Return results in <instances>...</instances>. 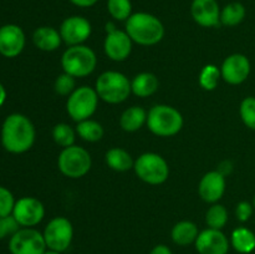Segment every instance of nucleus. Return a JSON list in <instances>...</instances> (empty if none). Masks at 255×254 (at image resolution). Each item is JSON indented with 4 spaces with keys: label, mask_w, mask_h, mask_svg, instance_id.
Instances as JSON below:
<instances>
[{
    "label": "nucleus",
    "mask_w": 255,
    "mask_h": 254,
    "mask_svg": "<svg viewBox=\"0 0 255 254\" xmlns=\"http://www.w3.org/2000/svg\"><path fill=\"white\" fill-rule=\"evenodd\" d=\"M54 90L60 96L69 97L76 90V79L66 72H62L55 80Z\"/></svg>",
    "instance_id": "2f4dec72"
},
{
    "label": "nucleus",
    "mask_w": 255,
    "mask_h": 254,
    "mask_svg": "<svg viewBox=\"0 0 255 254\" xmlns=\"http://www.w3.org/2000/svg\"><path fill=\"white\" fill-rule=\"evenodd\" d=\"M97 56L86 45L69 46L61 55L62 71L75 79H84L96 70Z\"/></svg>",
    "instance_id": "39448f33"
},
{
    "label": "nucleus",
    "mask_w": 255,
    "mask_h": 254,
    "mask_svg": "<svg viewBox=\"0 0 255 254\" xmlns=\"http://www.w3.org/2000/svg\"><path fill=\"white\" fill-rule=\"evenodd\" d=\"M125 31L141 46H153L164 37V25L156 15L146 11L133 12L125 21Z\"/></svg>",
    "instance_id": "f03ea898"
},
{
    "label": "nucleus",
    "mask_w": 255,
    "mask_h": 254,
    "mask_svg": "<svg viewBox=\"0 0 255 254\" xmlns=\"http://www.w3.org/2000/svg\"><path fill=\"white\" fill-rule=\"evenodd\" d=\"M147 124V111L141 106H131L120 117V127L126 132H136Z\"/></svg>",
    "instance_id": "412c9836"
},
{
    "label": "nucleus",
    "mask_w": 255,
    "mask_h": 254,
    "mask_svg": "<svg viewBox=\"0 0 255 254\" xmlns=\"http://www.w3.org/2000/svg\"><path fill=\"white\" fill-rule=\"evenodd\" d=\"M206 223L208 228L222 229L228 223V211L223 204L213 203L206 213Z\"/></svg>",
    "instance_id": "cd10ccee"
},
{
    "label": "nucleus",
    "mask_w": 255,
    "mask_h": 254,
    "mask_svg": "<svg viewBox=\"0 0 255 254\" xmlns=\"http://www.w3.org/2000/svg\"><path fill=\"white\" fill-rule=\"evenodd\" d=\"M133 171L142 182L151 186L163 184L169 177L168 162L154 152L142 153L134 161Z\"/></svg>",
    "instance_id": "423d86ee"
},
{
    "label": "nucleus",
    "mask_w": 255,
    "mask_h": 254,
    "mask_svg": "<svg viewBox=\"0 0 255 254\" xmlns=\"http://www.w3.org/2000/svg\"><path fill=\"white\" fill-rule=\"evenodd\" d=\"M105 162L116 172H127L133 169L134 161L131 154L121 147H112L105 154Z\"/></svg>",
    "instance_id": "5701e85b"
},
{
    "label": "nucleus",
    "mask_w": 255,
    "mask_h": 254,
    "mask_svg": "<svg viewBox=\"0 0 255 254\" xmlns=\"http://www.w3.org/2000/svg\"><path fill=\"white\" fill-rule=\"evenodd\" d=\"M76 134V129L72 128L69 124H65V122L55 125L52 128V138H54L55 143L59 144L62 148L75 144Z\"/></svg>",
    "instance_id": "c85d7f7f"
},
{
    "label": "nucleus",
    "mask_w": 255,
    "mask_h": 254,
    "mask_svg": "<svg viewBox=\"0 0 255 254\" xmlns=\"http://www.w3.org/2000/svg\"><path fill=\"white\" fill-rule=\"evenodd\" d=\"M226 176L216 171H209L201 178L198 184V194L207 203H218L226 193Z\"/></svg>",
    "instance_id": "f3484780"
},
{
    "label": "nucleus",
    "mask_w": 255,
    "mask_h": 254,
    "mask_svg": "<svg viewBox=\"0 0 255 254\" xmlns=\"http://www.w3.org/2000/svg\"><path fill=\"white\" fill-rule=\"evenodd\" d=\"M59 31L62 42H65L67 46H75L82 45L91 36L92 26L86 17L81 15H72L62 20Z\"/></svg>",
    "instance_id": "f8f14e48"
},
{
    "label": "nucleus",
    "mask_w": 255,
    "mask_h": 254,
    "mask_svg": "<svg viewBox=\"0 0 255 254\" xmlns=\"http://www.w3.org/2000/svg\"><path fill=\"white\" fill-rule=\"evenodd\" d=\"M15 198L11 191L6 187L0 186V217H6L12 214V209L15 206Z\"/></svg>",
    "instance_id": "473e14b6"
},
{
    "label": "nucleus",
    "mask_w": 255,
    "mask_h": 254,
    "mask_svg": "<svg viewBox=\"0 0 255 254\" xmlns=\"http://www.w3.org/2000/svg\"><path fill=\"white\" fill-rule=\"evenodd\" d=\"M75 129H76V133L79 134L80 138L86 142H99L105 134V129L102 125L91 119L77 122Z\"/></svg>",
    "instance_id": "a878e982"
},
{
    "label": "nucleus",
    "mask_w": 255,
    "mask_h": 254,
    "mask_svg": "<svg viewBox=\"0 0 255 254\" xmlns=\"http://www.w3.org/2000/svg\"><path fill=\"white\" fill-rule=\"evenodd\" d=\"M32 42L39 50L51 52L59 49L62 44L61 35L52 26H39L32 32Z\"/></svg>",
    "instance_id": "6ab92c4d"
},
{
    "label": "nucleus",
    "mask_w": 255,
    "mask_h": 254,
    "mask_svg": "<svg viewBox=\"0 0 255 254\" xmlns=\"http://www.w3.org/2000/svg\"><path fill=\"white\" fill-rule=\"evenodd\" d=\"M46 249L44 236L35 228H20L9 239L11 254H44Z\"/></svg>",
    "instance_id": "9d476101"
},
{
    "label": "nucleus",
    "mask_w": 255,
    "mask_h": 254,
    "mask_svg": "<svg viewBox=\"0 0 255 254\" xmlns=\"http://www.w3.org/2000/svg\"><path fill=\"white\" fill-rule=\"evenodd\" d=\"M239 115L248 128L255 131V97L248 96L242 100L241 106H239Z\"/></svg>",
    "instance_id": "7c9ffc66"
},
{
    "label": "nucleus",
    "mask_w": 255,
    "mask_h": 254,
    "mask_svg": "<svg viewBox=\"0 0 255 254\" xmlns=\"http://www.w3.org/2000/svg\"><path fill=\"white\" fill-rule=\"evenodd\" d=\"M221 79V67L213 64H208L206 66H203V69L201 70L198 76L199 85L206 91H213V90H216L218 87Z\"/></svg>",
    "instance_id": "bb28decb"
},
{
    "label": "nucleus",
    "mask_w": 255,
    "mask_h": 254,
    "mask_svg": "<svg viewBox=\"0 0 255 254\" xmlns=\"http://www.w3.org/2000/svg\"><path fill=\"white\" fill-rule=\"evenodd\" d=\"M12 216L22 228H34L45 217V207L35 197H22L15 202Z\"/></svg>",
    "instance_id": "9b49d317"
},
{
    "label": "nucleus",
    "mask_w": 255,
    "mask_h": 254,
    "mask_svg": "<svg viewBox=\"0 0 255 254\" xmlns=\"http://www.w3.org/2000/svg\"><path fill=\"white\" fill-rule=\"evenodd\" d=\"M159 87L158 77L152 72H139L131 80L132 94L137 97H149L157 92Z\"/></svg>",
    "instance_id": "aec40b11"
},
{
    "label": "nucleus",
    "mask_w": 255,
    "mask_h": 254,
    "mask_svg": "<svg viewBox=\"0 0 255 254\" xmlns=\"http://www.w3.org/2000/svg\"><path fill=\"white\" fill-rule=\"evenodd\" d=\"M199 231L198 227L192 221H181L173 226L171 231V238L174 244L181 247L194 244Z\"/></svg>",
    "instance_id": "4be33fe9"
},
{
    "label": "nucleus",
    "mask_w": 255,
    "mask_h": 254,
    "mask_svg": "<svg viewBox=\"0 0 255 254\" xmlns=\"http://www.w3.org/2000/svg\"><path fill=\"white\" fill-rule=\"evenodd\" d=\"M194 247L199 254H228L231 242L219 229L207 228L199 232Z\"/></svg>",
    "instance_id": "dca6fc26"
},
{
    "label": "nucleus",
    "mask_w": 255,
    "mask_h": 254,
    "mask_svg": "<svg viewBox=\"0 0 255 254\" xmlns=\"http://www.w3.org/2000/svg\"><path fill=\"white\" fill-rule=\"evenodd\" d=\"M246 6L242 2H229L221 10V24L228 27L237 26V25L243 22V20L246 19Z\"/></svg>",
    "instance_id": "393cba45"
},
{
    "label": "nucleus",
    "mask_w": 255,
    "mask_h": 254,
    "mask_svg": "<svg viewBox=\"0 0 255 254\" xmlns=\"http://www.w3.org/2000/svg\"><path fill=\"white\" fill-rule=\"evenodd\" d=\"M147 127L158 137L176 136L183 128L184 120L181 112L169 105H154L147 112Z\"/></svg>",
    "instance_id": "7ed1b4c3"
},
{
    "label": "nucleus",
    "mask_w": 255,
    "mask_h": 254,
    "mask_svg": "<svg viewBox=\"0 0 255 254\" xmlns=\"http://www.w3.org/2000/svg\"><path fill=\"white\" fill-rule=\"evenodd\" d=\"M231 244L241 254H251L255 249V233L247 227H238L232 232Z\"/></svg>",
    "instance_id": "b1692460"
},
{
    "label": "nucleus",
    "mask_w": 255,
    "mask_h": 254,
    "mask_svg": "<svg viewBox=\"0 0 255 254\" xmlns=\"http://www.w3.org/2000/svg\"><path fill=\"white\" fill-rule=\"evenodd\" d=\"M107 11L117 21H126L133 14L131 0H107Z\"/></svg>",
    "instance_id": "c756f323"
},
{
    "label": "nucleus",
    "mask_w": 255,
    "mask_h": 254,
    "mask_svg": "<svg viewBox=\"0 0 255 254\" xmlns=\"http://www.w3.org/2000/svg\"><path fill=\"white\" fill-rule=\"evenodd\" d=\"M252 204H253V207H254V209H255V196L253 197V202H252Z\"/></svg>",
    "instance_id": "a19ab883"
},
{
    "label": "nucleus",
    "mask_w": 255,
    "mask_h": 254,
    "mask_svg": "<svg viewBox=\"0 0 255 254\" xmlns=\"http://www.w3.org/2000/svg\"><path fill=\"white\" fill-rule=\"evenodd\" d=\"M95 90L100 100L110 105L122 104L132 94L131 80L120 71H105L97 77Z\"/></svg>",
    "instance_id": "20e7f679"
},
{
    "label": "nucleus",
    "mask_w": 255,
    "mask_h": 254,
    "mask_svg": "<svg viewBox=\"0 0 255 254\" xmlns=\"http://www.w3.org/2000/svg\"><path fill=\"white\" fill-rule=\"evenodd\" d=\"M232 169H233V164H232L229 161H224V162H222L221 164H219V167L217 168V171L221 172L223 176H227V174L231 173Z\"/></svg>",
    "instance_id": "4c0bfd02"
},
{
    "label": "nucleus",
    "mask_w": 255,
    "mask_h": 254,
    "mask_svg": "<svg viewBox=\"0 0 255 254\" xmlns=\"http://www.w3.org/2000/svg\"><path fill=\"white\" fill-rule=\"evenodd\" d=\"M26 42L25 32L19 25L5 24L0 26V54L14 59L22 52Z\"/></svg>",
    "instance_id": "2eb2a0df"
},
{
    "label": "nucleus",
    "mask_w": 255,
    "mask_h": 254,
    "mask_svg": "<svg viewBox=\"0 0 255 254\" xmlns=\"http://www.w3.org/2000/svg\"><path fill=\"white\" fill-rule=\"evenodd\" d=\"M92 166L91 154L84 147L72 146L62 148L57 157L59 171L69 178L77 179L85 177L90 172Z\"/></svg>",
    "instance_id": "0eeeda50"
},
{
    "label": "nucleus",
    "mask_w": 255,
    "mask_h": 254,
    "mask_svg": "<svg viewBox=\"0 0 255 254\" xmlns=\"http://www.w3.org/2000/svg\"><path fill=\"white\" fill-rule=\"evenodd\" d=\"M44 254H61L60 252H55V251H51V249H46L45 251Z\"/></svg>",
    "instance_id": "ea45409f"
},
{
    "label": "nucleus",
    "mask_w": 255,
    "mask_h": 254,
    "mask_svg": "<svg viewBox=\"0 0 255 254\" xmlns=\"http://www.w3.org/2000/svg\"><path fill=\"white\" fill-rule=\"evenodd\" d=\"M5 101H6V90H5L4 85L0 82V107L4 105Z\"/></svg>",
    "instance_id": "58836bf2"
},
{
    "label": "nucleus",
    "mask_w": 255,
    "mask_h": 254,
    "mask_svg": "<svg viewBox=\"0 0 255 254\" xmlns=\"http://www.w3.org/2000/svg\"><path fill=\"white\" fill-rule=\"evenodd\" d=\"M149 254H173V253H172L169 247H167L166 244H157L156 247L152 248V251L149 252Z\"/></svg>",
    "instance_id": "e433bc0d"
},
{
    "label": "nucleus",
    "mask_w": 255,
    "mask_h": 254,
    "mask_svg": "<svg viewBox=\"0 0 255 254\" xmlns=\"http://www.w3.org/2000/svg\"><path fill=\"white\" fill-rule=\"evenodd\" d=\"M72 5L77 7H92L99 2V0H70Z\"/></svg>",
    "instance_id": "c9c22d12"
},
{
    "label": "nucleus",
    "mask_w": 255,
    "mask_h": 254,
    "mask_svg": "<svg viewBox=\"0 0 255 254\" xmlns=\"http://www.w3.org/2000/svg\"><path fill=\"white\" fill-rule=\"evenodd\" d=\"M254 207L251 202L247 201H242L237 204L236 207V217L239 222L242 223H246L251 219L252 214H253Z\"/></svg>",
    "instance_id": "f704fd0d"
},
{
    "label": "nucleus",
    "mask_w": 255,
    "mask_h": 254,
    "mask_svg": "<svg viewBox=\"0 0 255 254\" xmlns=\"http://www.w3.org/2000/svg\"><path fill=\"white\" fill-rule=\"evenodd\" d=\"M252 65L243 54H232L224 59L221 66L222 79L229 85H241L251 75Z\"/></svg>",
    "instance_id": "ddd939ff"
},
{
    "label": "nucleus",
    "mask_w": 255,
    "mask_h": 254,
    "mask_svg": "<svg viewBox=\"0 0 255 254\" xmlns=\"http://www.w3.org/2000/svg\"><path fill=\"white\" fill-rule=\"evenodd\" d=\"M20 229V224L12 214L6 217H0V239H4L6 237H11Z\"/></svg>",
    "instance_id": "72a5a7b5"
},
{
    "label": "nucleus",
    "mask_w": 255,
    "mask_h": 254,
    "mask_svg": "<svg viewBox=\"0 0 255 254\" xmlns=\"http://www.w3.org/2000/svg\"><path fill=\"white\" fill-rule=\"evenodd\" d=\"M0 138L2 147L7 152L21 154L34 146L36 129L27 116L22 114H11L2 122Z\"/></svg>",
    "instance_id": "f257e3e1"
},
{
    "label": "nucleus",
    "mask_w": 255,
    "mask_h": 254,
    "mask_svg": "<svg viewBox=\"0 0 255 254\" xmlns=\"http://www.w3.org/2000/svg\"><path fill=\"white\" fill-rule=\"evenodd\" d=\"M133 41L125 30L115 29L106 32L104 40V51L110 60L116 62L125 61L132 52Z\"/></svg>",
    "instance_id": "4468645a"
},
{
    "label": "nucleus",
    "mask_w": 255,
    "mask_h": 254,
    "mask_svg": "<svg viewBox=\"0 0 255 254\" xmlns=\"http://www.w3.org/2000/svg\"><path fill=\"white\" fill-rule=\"evenodd\" d=\"M42 236L47 249L64 253L72 243L74 227L66 217H55L46 224Z\"/></svg>",
    "instance_id": "1a4fd4ad"
},
{
    "label": "nucleus",
    "mask_w": 255,
    "mask_h": 254,
    "mask_svg": "<svg viewBox=\"0 0 255 254\" xmlns=\"http://www.w3.org/2000/svg\"><path fill=\"white\" fill-rule=\"evenodd\" d=\"M99 95L95 87L80 86L67 97L66 111L75 122L91 119L99 107Z\"/></svg>",
    "instance_id": "6e6552de"
},
{
    "label": "nucleus",
    "mask_w": 255,
    "mask_h": 254,
    "mask_svg": "<svg viewBox=\"0 0 255 254\" xmlns=\"http://www.w3.org/2000/svg\"><path fill=\"white\" fill-rule=\"evenodd\" d=\"M221 6L217 0H193L191 15L202 27H216L221 24Z\"/></svg>",
    "instance_id": "a211bd4d"
}]
</instances>
